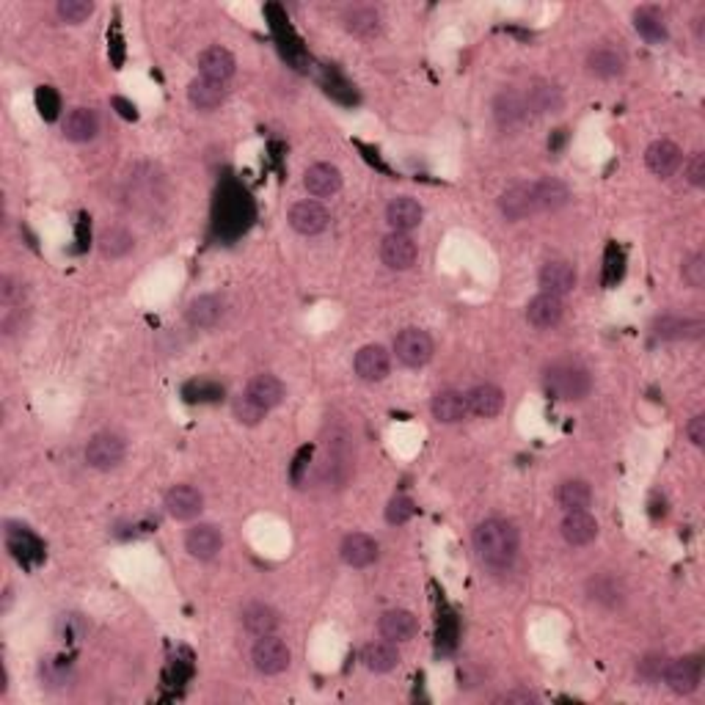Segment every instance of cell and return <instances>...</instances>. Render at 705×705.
I'll list each match as a JSON object with an SVG mask.
<instances>
[{
  "mask_svg": "<svg viewBox=\"0 0 705 705\" xmlns=\"http://www.w3.org/2000/svg\"><path fill=\"white\" fill-rule=\"evenodd\" d=\"M518 529L504 518H488L474 529V549L491 567H507L518 554Z\"/></svg>",
  "mask_w": 705,
  "mask_h": 705,
  "instance_id": "obj_1",
  "label": "cell"
},
{
  "mask_svg": "<svg viewBox=\"0 0 705 705\" xmlns=\"http://www.w3.org/2000/svg\"><path fill=\"white\" fill-rule=\"evenodd\" d=\"M543 386H546V391L554 397V400L576 403V400H585V397L590 394L593 378H590V372H587L582 364L559 361V364H554V367L546 370Z\"/></svg>",
  "mask_w": 705,
  "mask_h": 705,
  "instance_id": "obj_2",
  "label": "cell"
},
{
  "mask_svg": "<svg viewBox=\"0 0 705 705\" xmlns=\"http://www.w3.org/2000/svg\"><path fill=\"white\" fill-rule=\"evenodd\" d=\"M124 455H127V444L116 433H97L88 438V444H85V463L97 471L116 469L124 460Z\"/></svg>",
  "mask_w": 705,
  "mask_h": 705,
  "instance_id": "obj_3",
  "label": "cell"
},
{
  "mask_svg": "<svg viewBox=\"0 0 705 705\" xmlns=\"http://www.w3.org/2000/svg\"><path fill=\"white\" fill-rule=\"evenodd\" d=\"M290 658H292V653H290L287 642L273 634L259 637L251 650V661L262 675H281L290 667Z\"/></svg>",
  "mask_w": 705,
  "mask_h": 705,
  "instance_id": "obj_4",
  "label": "cell"
},
{
  "mask_svg": "<svg viewBox=\"0 0 705 705\" xmlns=\"http://www.w3.org/2000/svg\"><path fill=\"white\" fill-rule=\"evenodd\" d=\"M433 339L422 328H406L394 339V352L406 367H424L433 359Z\"/></svg>",
  "mask_w": 705,
  "mask_h": 705,
  "instance_id": "obj_5",
  "label": "cell"
},
{
  "mask_svg": "<svg viewBox=\"0 0 705 705\" xmlns=\"http://www.w3.org/2000/svg\"><path fill=\"white\" fill-rule=\"evenodd\" d=\"M328 224H331V215H328V210H326L320 201L306 199V201L292 204V210H290V227H292L298 235L315 237V235L326 232Z\"/></svg>",
  "mask_w": 705,
  "mask_h": 705,
  "instance_id": "obj_6",
  "label": "cell"
},
{
  "mask_svg": "<svg viewBox=\"0 0 705 705\" xmlns=\"http://www.w3.org/2000/svg\"><path fill=\"white\" fill-rule=\"evenodd\" d=\"M416 256H419L416 243H414L408 235H403V232H391V235L383 237V243H380V259H383L386 268H391V271H408V268H414Z\"/></svg>",
  "mask_w": 705,
  "mask_h": 705,
  "instance_id": "obj_7",
  "label": "cell"
},
{
  "mask_svg": "<svg viewBox=\"0 0 705 705\" xmlns=\"http://www.w3.org/2000/svg\"><path fill=\"white\" fill-rule=\"evenodd\" d=\"M165 513L176 521H191L204 510V496L193 485H174L163 502Z\"/></svg>",
  "mask_w": 705,
  "mask_h": 705,
  "instance_id": "obj_8",
  "label": "cell"
},
{
  "mask_svg": "<svg viewBox=\"0 0 705 705\" xmlns=\"http://www.w3.org/2000/svg\"><path fill=\"white\" fill-rule=\"evenodd\" d=\"M700 658L697 656H686V658H675L670 665H665V681L675 694H692L700 686Z\"/></svg>",
  "mask_w": 705,
  "mask_h": 705,
  "instance_id": "obj_9",
  "label": "cell"
},
{
  "mask_svg": "<svg viewBox=\"0 0 705 705\" xmlns=\"http://www.w3.org/2000/svg\"><path fill=\"white\" fill-rule=\"evenodd\" d=\"M185 549L196 559H212V557H218L220 549H224V535H220V529L215 523H196L188 529Z\"/></svg>",
  "mask_w": 705,
  "mask_h": 705,
  "instance_id": "obj_10",
  "label": "cell"
},
{
  "mask_svg": "<svg viewBox=\"0 0 705 705\" xmlns=\"http://www.w3.org/2000/svg\"><path fill=\"white\" fill-rule=\"evenodd\" d=\"M422 218H424V210L416 199L411 196H397L388 201L386 207V220H388V227L391 232H403L408 235L411 229H416L422 224Z\"/></svg>",
  "mask_w": 705,
  "mask_h": 705,
  "instance_id": "obj_11",
  "label": "cell"
},
{
  "mask_svg": "<svg viewBox=\"0 0 705 705\" xmlns=\"http://www.w3.org/2000/svg\"><path fill=\"white\" fill-rule=\"evenodd\" d=\"M303 185L312 196L328 199V196L339 193V188H342V171L334 163H315V165L306 168Z\"/></svg>",
  "mask_w": 705,
  "mask_h": 705,
  "instance_id": "obj_12",
  "label": "cell"
},
{
  "mask_svg": "<svg viewBox=\"0 0 705 705\" xmlns=\"http://www.w3.org/2000/svg\"><path fill=\"white\" fill-rule=\"evenodd\" d=\"M352 367H356V375L367 383H378L388 375L391 370V359L386 347L380 344H367L356 352V359H352Z\"/></svg>",
  "mask_w": 705,
  "mask_h": 705,
  "instance_id": "obj_13",
  "label": "cell"
},
{
  "mask_svg": "<svg viewBox=\"0 0 705 705\" xmlns=\"http://www.w3.org/2000/svg\"><path fill=\"white\" fill-rule=\"evenodd\" d=\"M494 119L496 124L504 129V132H513V129H521L529 119V108H526V100L523 94L518 92H502L496 100H494Z\"/></svg>",
  "mask_w": 705,
  "mask_h": 705,
  "instance_id": "obj_14",
  "label": "cell"
},
{
  "mask_svg": "<svg viewBox=\"0 0 705 705\" xmlns=\"http://www.w3.org/2000/svg\"><path fill=\"white\" fill-rule=\"evenodd\" d=\"M645 163L647 168L658 176V180H667V176H673L681 163H683V152L678 144L673 141H653L645 152Z\"/></svg>",
  "mask_w": 705,
  "mask_h": 705,
  "instance_id": "obj_15",
  "label": "cell"
},
{
  "mask_svg": "<svg viewBox=\"0 0 705 705\" xmlns=\"http://www.w3.org/2000/svg\"><path fill=\"white\" fill-rule=\"evenodd\" d=\"M559 532L570 546H590L598 538V521L587 510H570L562 518Z\"/></svg>",
  "mask_w": 705,
  "mask_h": 705,
  "instance_id": "obj_16",
  "label": "cell"
},
{
  "mask_svg": "<svg viewBox=\"0 0 705 705\" xmlns=\"http://www.w3.org/2000/svg\"><path fill=\"white\" fill-rule=\"evenodd\" d=\"M466 403H469V414L494 419L504 408V391L494 383H479L466 394Z\"/></svg>",
  "mask_w": 705,
  "mask_h": 705,
  "instance_id": "obj_17",
  "label": "cell"
},
{
  "mask_svg": "<svg viewBox=\"0 0 705 705\" xmlns=\"http://www.w3.org/2000/svg\"><path fill=\"white\" fill-rule=\"evenodd\" d=\"M565 315V306H562V298L551 295V292H540L529 300L526 306V320L532 323L535 328H554Z\"/></svg>",
  "mask_w": 705,
  "mask_h": 705,
  "instance_id": "obj_18",
  "label": "cell"
},
{
  "mask_svg": "<svg viewBox=\"0 0 705 705\" xmlns=\"http://www.w3.org/2000/svg\"><path fill=\"white\" fill-rule=\"evenodd\" d=\"M199 72H201V77H207V80L227 83V80L237 72V61H235V56H232L227 48H207V50L199 56Z\"/></svg>",
  "mask_w": 705,
  "mask_h": 705,
  "instance_id": "obj_19",
  "label": "cell"
},
{
  "mask_svg": "<svg viewBox=\"0 0 705 705\" xmlns=\"http://www.w3.org/2000/svg\"><path fill=\"white\" fill-rule=\"evenodd\" d=\"M339 554L350 567H367L378 559V540L364 532H352L342 540Z\"/></svg>",
  "mask_w": 705,
  "mask_h": 705,
  "instance_id": "obj_20",
  "label": "cell"
},
{
  "mask_svg": "<svg viewBox=\"0 0 705 705\" xmlns=\"http://www.w3.org/2000/svg\"><path fill=\"white\" fill-rule=\"evenodd\" d=\"M499 210L507 220H523L535 212V199H532V185L529 183H518L513 188H507L499 196Z\"/></svg>",
  "mask_w": 705,
  "mask_h": 705,
  "instance_id": "obj_21",
  "label": "cell"
},
{
  "mask_svg": "<svg viewBox=\"0 0 705 705\" xmlns=\"http://www.w3.org/2000/svg\"><path fill=\"white\" fill-rule=\"evenodd\" d=\"M380 637L388 639V642H406L416 634L419 623H416V614L408 611V609H391L380 617Z\"/></svg>",
  "mask_w": 705,
  "mask_h": 705,
  "instance_id": "obj_22",
  "label": "cell"
},
{
  "mask_svg": "<svg viewBox=\"0 0 705 705\" xmlns=\"http://www.w3.org/2000/svg\"><path fill=\"white\" fill-rule=\"evenodd\" d=\"M540 287H543V292H551V295L562 298V295L573 292V287H576V271H573L570 264L562 262V259L546 262L543 271H540Z\"/></svg>",
  "mask_w": 705,
  "mask_h": 705,
  "instance_id": "obj_23",
  "label": "cell"
},
{
  "mask_svg": "<svg viewBox=\"0 0 705 705\" xmlns=\"http://www.w3.org/2000/svg\"><path fill=\"white\" fill-rule=\"evenodd\" d=\"M100 132V119L92 108H72L64 119V136L75 144L92 141Z\"/></svg>",
  "mask_w": 705,
  "mask_h": 705,
  "instance_id": "obj_24",
  "label": "cell"
},
{
  "mask_svg": "<svg viewBox=\"0 0 705 705\" xmlns=\"http://www.w3.org/2000/svg\"><path fill=\"white\" fill-rule=\"evenodd\" d=\"M188 100L196 111H215L224 105L227 100V88L224 83H215V80H207V77H196L191 85H188Z\"/></svg>",
  "mask_w": 705,
  "mask_h": 705,
  "instance_id": "obj_25",
  "label": "cell"
},
{
  "mask_svg": "<svg viewBox=\"0 0 705 705\" xmlns=\"http://www.w3.org/2000/svg\"><path fill=\"white\" fill-rule=\"evenodd\" d=\"M535 212H557L570 201V188L559 180H540L532 183Z\"/></svg>",
  "mask_w": 705,
  "mask_h": 705,
  "instance_id": "obj_26",
  "label": "cell"
},
{
  "mask_svg": "<svg viewBox=\"0 0 705 705\" xmlns=\"http://www.w3.org/2000/svg\"><path fill=\"white\" fill-rule=\"evenodd\" d=\"M523 100H526L529 113H538V116H543V113H557V111L562 108V103H565L559 88L551 85V83H543V80L532 83V88H529V92L523 94Z\"/></svg>",
  "mask_w": 705,
  "mask_h": 705,
  "instance_id": "obj_27",
  "label": "cell"
},
{
  "mask_svg": "<svg viewBox=\"0 0 705 705\" xmlns=\"http://www.w3.org/2000/svg\"><path fill=\"white\" fill-rule=\"evenodd\" d=\"M188 323L193 328H212L224 315V300L218 295H199L188 303Z\"/></svg>",
  "mask_w": 705,
  "mask_h": 705,
  "instance_id": "obj_28",
  "label": "cell"
},
{
  "mask_svg": "<svg viewBox=\"0 0 705 705\" xmlns=\"http://www.w3.org/2000/svg\"><path fill=\"white\" fill-rule=\"evenodd\" d=\"M243 626L251 637H268L279 629V614L268 603H251L243 609Z\"/></svg>",
  "mask_w": 705,
  "mask_h": 705,
  "instance_id": "obj_29",
  "label": "cell"
},
{
  "mask_svg": "<svg viewBox=\"0 0 705 705\" xmlns=\"http://www.w3.org/2000/svg\"><path fill=\"white\" fill-rule=\"evenodd\" d=\"M245 394L251 397V400H256L262 408L271 411L284 400V383L276 375H256V378H251Z\"/></svg>",
  "mask_w": 705,
  "mask_h": 705,
  "instance_id": "obj_30",
  "label": "cell"
},
{
  "mask_svg": "<svg viewBox=\"0 0 705 705\" xmlns=\"http://www.w3.org/2000/svg\"><path fill=\"white\" fill-rule=\"evenodd\" d=\"M469 414V403H466V394L460 391H441L433 397V416L444 424H455L460 419H466Z\"/></svg>",
  "mask_w": 705,
  "mask_h": 705,
  "instance_id": "obj_31",
  "label": "cell"
},
{
  "mask_svg": "<svg viewBox=\"0 0 705 705\" xmlns=\"http://www.w3.org/2000/svg\"><path fill=\"white\" fill-rule=\"evenodd\" d=\"M361 661L370 673H388L400 665V653H397L394 642L383 639V642H370L361 653Z\"/></svg>",
  "mask_w": 705,
  "mask_h": 705,
  "instance_id": "obj_32",
  "label": "cell"
},
{
  "mask_svg": "<svg viewBox=\"0 0 705 705\" xmlns=\"http://www.w3.org/2000/svg\"><path fill=\"white\" fill-rule=\"evenodd\" d=\"M593 502V491L585 479H565L557 488V504L570 513V510H587Z\"/></svg>",
  "mask_w": 705,
  "mask_h": 705,
  "instance_id": "obj_33",
  "label": "cell"
},
{
  "mask_svg": "<svg viewBox=\"0 0 705 705\" xmlns=\"http://www.w3.org/2000/svg\"><path fill=\"white\" fill-rule=\"evenodd\" d=\"M587 67L598 77H620L626 72V56L611 48H598L587 56Z\"/></svg>",
  "mask_w": 705,
  "mask_h": 705,
  "instance_id": "obj_34",
  "label": "cell"
},
{
  "mask_svg": "<svg viewBox=\"0 0 705 705\" xmlns=\"http://www.w3.org/2000/svg\"><path fill=\"white\" fill-rule=\"evenodd\" d=\"M634 28L637 33L650 41V44H661L667 41V25H665V17H661L656 9H639L634 14Z\"/></svg>",
  "mask_w": 705,
  "mask_h": 705,
  "instance_id": "obj_35",
  "label": "cell"
},
{
  "mask_svg": "<svg viewBox=\"0 0 705 705\" xmlns=\"http://www.w3.org/2000/svg\"><path fill=\"white\" fill-rule=\"evenodd\" d=\"M344 25H347L350 33H356V36H375L380 31V14L370 6H359V9L347 12Z\"/></svg>",
  "mask_w": 705,
  "mask_h": 705,
  "instance_id": "obj_36",
  "label": "cell"
},
{
  "mask_svg": "<svg viewBox=\"0 0 705 705\" xmlns=\"http://www.w3.org/2000/svg\"><path fill=\"white\" fill-rule=\"evenodd\" d=\"M100 251L108 259H121L132 251V235L121 227H111L100 235Z\"/></svg>",
  "mask_w": 705,
  "mask_h": 705,
  "instance_id": "obj_37",
  "label": "cell"
},
{
  "mask_svg": "<svg viewBox=\"0 0 705 705\" xmlns=\"http://www.w3.org/2000/svg\"><path fill=\"white\" fill-rule=\"evenodd\" d=\"M702 323L697 320H683V317H661L656 320V336L661 339H683V336H697Z\"/></svg>",
  "mask_w": 705,
  "mask_h": 705,
  "instance_id": "obj_38",
  "label": "cell"
},
{
  "mask_svg": "<svg viewBox=\"0 0 705 705\" xmlns=\"http://www.w3.org/2000/svg\"><path fill=\"white\" fill-rule=\"evenodd\" d=\"M232 411H235V419H237L240 424H248V427L259 424V422L264 419V414H268V408H262L256 400H251L248 394H240V397H235Z\"/></svg>",
  "mask_w": 705,
  "mask_h": 705,
  "instance_id": "obj_39",
  "label": "cell"
},
{
  "mask_svg": "<svg viewBox=\"0 0 705 705\" xmlns=\"http://www.w3.org/2000/svg\"><path fill=\"white\" fill-rule=\"evenodd\" d=\"M185 400L188 403H218L224 400V386L212 380H193L185 386Z\"/></svg>",
  "mask_w": 705,
  "mask_h": 705,
  "instance_id": "obj_40",
  "label": "cell"
},
{
  "mask_svg": "<svg viewBox=\"0 0 705 705\" xmlns=\"http://www.w3.org/2000/svg\"><path fill=\"white\" fill-rule=\"evenodd\" d=\"M36 111L44 121H56L58 111H61V97L56 88L50 85H39L36 88Z\"/></svg>",
  "mask_w": 705,
  "mask_h": 705,
  "instance_id": "obj_41",
  "label": "cell"
},
{
  "mask_svg": "<svg viewBox=\"0 0 705 705\" xmlns=\"http://www.w3.org/2000/svg\"><path fill=\"white\" fill-rule=\"evenodd\" d=\"M94 14L92 0H61L58 4V17L69 25H80Z\"/></svg>",
  "mask_w": 705,
  "mask_h": 705,
  "instance_id": "obj_42",
  "label": "cell"
},
{
  "mask_svg": "<svg viewBox=\"0 0 705 705\" xmlns=\"http://www.w3.org/2000/svg\"><path fill=\"white\" fill-rule=\"evenodd\" d=\"M416 513V504L408 499V496H394L386 507V521L391 526H400V523H408Z\"/></svg>",
  "mask_w": 705,
  "mask_h": 705,
  "instance_id": "obj_43",
  "label": "cell"
},
{
  "mask_svg": "<svg viewBox=\"0 0 705 705\" xmlns=\"http://www.w3.org/2000/svg\"><path fill=\"white\" fill-rule=\"evenodd\" d=\"M683 281L692 287V290H700L705 284V256L702 254H694L686 264H683Z\"/></svg>",
  "mask_w": 705,
  "mask_h": 705,
  "instance_id": "obj_44",
  "label": "cell"
},
{
  "mask_svg": "<svg viewBox=\"0 0 705 705\" xmlns=\"http://www.w3.org/2000/svg\"><path fill=\"white\" fill-rule=\"evenodd\" d=\"M620 595H623V593H620V587H617L614 579L601 576V579L593 582V598H595V601H603V603L614 606L617 601H620Z\"/></svg>",
  "mask_w": 705,
  "mask_h": 705,
  "instance_id": "obj_45",
  "label": "cell"
},
{
  "mask_svg": "<svg viewBox=\"0 0 705 705\" xmlns=\"http://www.w3.org/2000/svg\"><path fill=\"white\" fill-rule=\"evenodd\" d=\"M686 176L694 188H702L705 185V155L702 152H694L686 163Z\"/></svg>",
  "mask_w": 705,
  "mask_h": 705,
  "instance_id": "obj_46",
  "label": "cell"
},
{
  "mask_svg": "<svg viewBox=\"0 0 705 705\" xmlns=\"http://www.w3.org/2000/svg\"><path fill=\"white\" fill-rule=\"evenodd\" d=\"M661 673H665V658H661V656H647L639 665V675L647 678V681L661 678Z\"/></svg>",
  "mask_w": 705,
  "mask_h": 705,
  "instance_id": "obj_47",
  "label": "cell"
},
{
  "mask_svg": "<svg viewBox=\"0 0 705 705\" xmlns=\"http://www.w3.org/2000/svg\"><path fill=\"white\" fill-rule=\"evenodd\" d=\"M312 447H303L300 452H298V458H295V463H292V482L295 485H300L303 482V471L308 469V460H312Z\"/></svg>",
  "mask_w": 705,
  "mask_h": 705,
  "instance_id": "obj_48",
  "label": "cell"
},
{
  "mask_svg": "<svg viewBox=\"0 0 705 705\" xmlns=\"http://www.w3.org/2000/svg\"><path fill=\"white\" fill-rule=\"evenodd\" d=\"M455 623H452V617H444V620L438 623V645H444V647H452L455 645Z\"/></svg>",
  "mask_w": 705,
  "mask_h": 705,
  "instance_id": "obj_49",
  "label": "cell"
},
{
  "mask_svg": "<svg viewBox=\"0 0 705 705\" xmlns=\"http://www.w3.org/2000/svg\"><path fill=\"white\" fill-rule=\"evenodd\" d=\"M686 435L694 447H702L705 444V416H694L686 427Z\"/></svg>",
  "mask_w": 705,
  "mask_h": 705,
  "instance_id": "obj_50",
  "label": "cell"
},
{
  "mask_svg": "<svg viewBox=\"0 0 705 705\" xmlns=\"http://www.w3.org/2000/svg\"><path fill=\"white\" fill-rule=\"evenodd\" d=\"M532 700H535V694H529V692H507L496 702H532Z\"/></svg>",
  "mask_w": 705,
  "mask_h": 705,
  "instance_id": "obj_51",
  "label": "cell"
},
{
  "mask_svg": "<svg viewBox=\"0 0 705 705\" xmlns=\"http://www.w3.org/2000/svg\"><path fill=\"white\" fill-rule=\"evenodd\" d=\"M113 105H116V108H121L119 113H121L124 119H136V116H138V113H136V105H129V103H124L121 97H116V100H113Z\"/></svg>",
  "mask_w": 705,
  "mask_h": 705,
  "instance_id": "obj_52",
  "label": "cell"
}]
</instances>
